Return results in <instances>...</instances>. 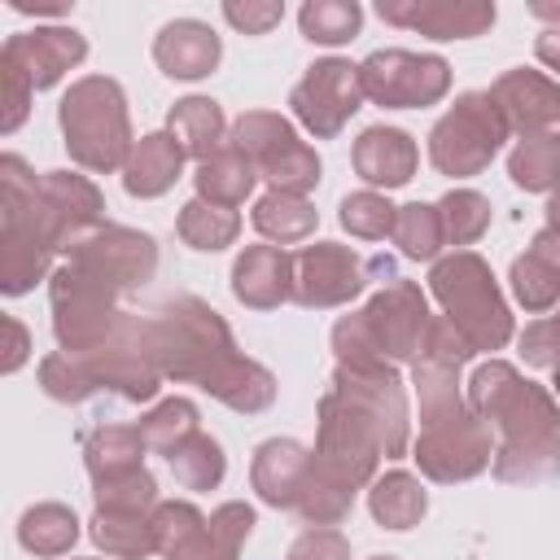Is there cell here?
Here are the masks:
<instances>
[{
    "label": "cell",
    "instance_id": "1",
    "mask_svg": "<svg viewBox=\"0 0 560 560\" xmlns=\"http://www.w3.org/2000/svg\"><path fill=\"white\" fill-rule=\"evenodd\" d=\"M61 127H66L70 153L83 166L109 171L127 149V114H122L118 83H109V79L74 83L70 96L61 101Z\"/></svg>",
    "mask_w": 560,
    "mask_h": 560
},
{
    "label": "cell",
    "instance_id": "2",
    "mask_svg": "<svg viewBox=\"0 0 560 560\" xmlns=\"http://www.w3.org/2000/svg\"><path fill=\"white\" fill-rule=\"evenodd\" d=\"M433 289L451 306V324H459V337H468V346H490V350L503 346L508 311H503L486 267L472 254H459V258L442 262L433 271Z\"/></svg>",
    "mask_w": 560,
    "mask_h": 560
},
{
    "label": "cell",
    "instance_id": "3",
    "mask_svg": "<svg viewBox=\"0 0 560 560\" xmlns=\"http://www.w3.org/2000/svg\"><path fill=\"white\" fill-rule=\"evenodd\" d=\"M503 140V114L490 96H464L433 131V162L446 175H468L494 158Z\"/></svg>",
    "mask_w": 560,
    "mask_h": 560
},
{
    "label": "cell",
    "instance_id": "4",
    "mask_svg": "<svg viewBox=\"0 0 560 560\" xmlns=\"http://www.w3.org/2000/svg\"><path fill=\"white\" fill-rule=\"evenodd\" d=\"M363 96L381 105H420L446 92V61L438 57H411V52H372L359 66Z\"/></svg>",
    "mask_w": 560,
    "mask_h": 560
},
{
    "label": "cell",
    "instance_id": "5",
    "mask_svg": "<svg viewBox=\"0 0 560 560\" xmlns=\"http://www.w3.org/2000/svg\"><path fill=\"white\" fill-rule=\"evenodd\" d=\"M359 96H363V83H359V70L350 61H319L311 66V74L298 83L293 92V109L298 118L315 131V136H332L341 127L346 114L359 109Z\"/></svg>",
    "mask_w": 560,
    "mask_h": 560
},
{
    "label": "cell",
    "instance_id": "6",
    "mask_svg": "<svg viewBox=\"0 0 560 560\" xmlns=\"http://www.w3.org/2000/svg\"><path fill=\"white\" fill-rule=\"evenodd\" d=\"M83 39L66 26H48V31H31V35H13L4 44V61H13L31 88H48L61 79V70H70L74 61H83Z\"/></svg>",
    "mask_w": 560,
    "mask_h": 560
},
{
    "label": "cell",
    "instance_id": "7",
    "mask_svg": "<svg viewBox=\"0 0 560 560\" xmlns=\"http://www.w3.org/2000/svg\"><path fill=\"white\" fill-rule=\"evenodd\" d=\"M381 18L402 22V26H420L438 39H459V35H477L481 26L494 22V4H389L381 0Z\"/></svg>",
    "mask_w": 560,
    "mask_h": 560
},
{
    "label": "cell",
    "instance_id": "8",
    "mask_svg": "<svg viewBox=\"0 0 560 560\" xmlns=\"http://www.w3.org/2000/svg\"><path fill=\"white\" fill-rule=\"evenodd\" d=\"M158 61L166 74L175 79H197L206 74L214 61H219V39L210 26L201 22H171L162 35H158Z\"/></svg>",
    "mask_w": 560,
    "mask_h": 560
},
{
    "label": "cell",
    "instance_id": "9",
    "mask_svg": "<svg viewBox=\"0 0 560 560\" xmlns=\"http://www.w3.org/2000/svg\"><path fill=\"white\" fill-rule=\"evenodd\" d=\"M302 280H315L319 276V284H311L306 293H298L302 302H341V298H350L363 280H359V262L346 254V249H332V245H315V249H306L302 258Z\"/></svg>",
    "mask_w": 560,
    "mask_h": 560
},
{
    "label": "cell",
    "instance_id": "10",
    "mask_svg": "<svg viewBox=\"0 0 560 560\" xmlns=\"http://www.w3.org/2000/svg\"><path fill=\"white\" fill-rule=\"evenodd\" d=\"M354 162H359L363 179H372V184H402V179H411L416 149H411V140L402 131L372 127V131H363Z\"/></svg>",
    "mask_w": 560,
    "mask_h": 560
},
{
    "label": "cell",
    "instance_id": "11",
    "mask_svg": "<svg viewBox=\"0 0 560 560\" xmlns=\"http://www.w3.org/2000/svg\"><path fill=\"white\" fill-rule=\"evenodd\" d=\"M494 96L512 109V118H516L521 127H538V122L560 118V92H556L547 79L529 74V70H516V74L499 79Z\"/></svg>",
    "mask_w": 560,
    "mask_h": 560
},
{
    "label": "cell",
    "instance_id": "12",
    "mask_svg": "<svg viewBox=\"0 0 560 560\" xmlns=\"http://www.w3.org/2000/svg\"><path fill=\"white\" fill-rule=\"evenodd\" d=\"M179 158H184V144H175L171 136H144L127 166V188L140 197L162 192L179 175Z\"/></svg>",
    "mask_w": 560,
    "mask_h": 560
},
{
    "label": "cell",
    "instance_id": "13",
    "mask_svg": "<svg viewBox=\"0 0 560 560\" xmlns=\"http://www.w3.org/2000/svg\"><path fill=\"white\" fill-rule=\"evenodd\" d=\"M249 525H254V512L241 508V503H232V508H223L210 521V529H197L171 560H232V551L249 534Z\"/></svg>",
    "mask_w": 560,
    "mask_h": 560
},
{
    "label": "cell",
    "instance_id": "14",
    "mask_svg": "<svg viewBox=\"0 0 560 560\" xmlns=\"http://www.w3.org/2000/svg\"><path fill=\"white\" fill-rule=\"evenodd\" d=\"M284 271L289 258L276 249H249L236 262V298L254 302V306H271L276 298H284Z\"/></svg>",
    "mask_w": 560,
    "mask_h": 560
},
{
    "label": "cell",
    "instance_id": "15",
    "mask_svg": "<svg viewBox=\"0 0 560 560\" xmlns=\"http://www.w3.org/2000/svg\"><path fill=\"white\" fill-rule=\"evenodd\" d=\"M219 127H223V118H219L214 101H206V96L179 101L171 114V131H175V140H184V153H210L219 140Z\"/></svg>",
    "mask_w": 560,
    "mask_h": 560
},
{
    "label": "cell",
    "instance_id": "16",
    "mask_svg": "<svg viewBox=\"0 0 560 560\" xmlns=\"http://www.w3.org/2000/svg\"><path fill=\"white\" fill-rule=\"evenodd\" d=\"M372 512H376V521H385L389 529H407V525L424 512V490H420L411 477L394 472V477H385V481L376 486Z\"/></svg>",
    "mask_w": 560,
    "mask_h": 560
},
{
    "label": "cell",
    "instance_id": "17",
    "mask_svg": "<svg viewBox=\"0 0 560 560\" xmlns=\"http://www.w3.org/2000/svg\"><path fill=\"white\" fill-rule=\"evenodd\" d=\"M359 4L350 0H319V4H306L302 9V31H306V39H319V44H341V39H350L354 31H359Z\"/></svg>",
    "mask_w": 560,
    "mask_h": 560
},
{
    "label": "cell",
    "instance_id": "18",
    "mask_svg": "<svg viewBox=\"0 0 560 560\" xmlns=\"http://www.w3.org/2000/svg\"><path fill=\"white\" fill-rule=\"evenodd\" d=\"M197 184H201V192H206V197L241 201V197L249 192V184H254V171H249V162H245V158H236V153H219L214 162H210V158L201 162Z\"/></svg>",
    "mask_w": 560,
    "mask_h": 560
},
{
    "label": "cell",
    "instance_id": "19",
    "mask_svg": "<svg viewBox=\"0 0 560 560\" xmlns=\"http://www.w3.org/2000/svg\"><path fill=\"white\" fill-rule=\"evenodd\" d=\"M74 534H79L74 529V516L66 508H52V503L22 516V542L31 551H61V547L74 542Z\"/></svg>",
    "mask_w": 560,
    "mask_h": 560
},
{
    "label": "cell",
    "instance_id": "20",
    "mask_svg": "<svg viewBox=\"0 0 560 560\" xmlns=\"http://www.w3.org/2000/svg\"><path fill=\"white\" fill-rule=\"evenodd\" d=\"M171 468L184 486H214L223 477V455L210 438H192L188 446H171Z\"/></svg>",
    "mask_w": 560,
    "mask_h": 560
},
{
    "label": "cell",
    "instance_id": "21",
    "mask_svg": "<svg viewBox=\"0 0 560 560\" xmlns=\"http://www.w3.org/2000/svg\"><path fill=\"white\" fill-rule=\"evenodd\" d=\"M394 236L411 258H429L442 241V214L429 210V206H402V214L394 223Z\"/></svg>",
    "mask_w": 560,
    "mask_h": 560
},
{
    "label": "cell",
    "instance_id": "22",
    "mask_svg": "<svg viewBox=\"0 0 560 560\" xmlns=\"http://www.w3.org/2000/svg\"><path fill=\"white\" fill-rule=\"evenodd\" d=\"M306 214H311V210H306L302 201H289L284 192H276V197L258 201V210H254V223H258L262 232L280 236V241H293V236H302V232L311 228V219H306Z\"/></svg>",
    "mask_w": 560,
    "mask_h": 560
},
{
    "label": "cell",
    "instance_id": "23",
    "mask_svg": "<svg viewBox=\"0 0 560 560\" xmlns=\"http://www.w3.org/2000/svg\"><path fill=\"white\" fill-rule=\"evenodd\" d=\"M184 236L197 245V249H219L232 232H236V219L232 214H219L214 219V210H206L201 201H192V206H184Z\"/></svg>",
    "mask_w": 560,
    "mask_h": 560
},
{
    "label": "cell",
    "instance_id": "24",
    "mask_svg": "<svg viewBox=\"0 0 560 560\" xmlns=\"http://www.w3.org/2000/svg\"><path fill=\"white\" fill-rule=\"evenodd\" d=\"M341 223H346L350 232H363V236H385V232L394 228V214H389L385 201H376V197L363 192V197H346Z\"/></svg>",
    "mask_w": 560,
    "mask_h": 560
},
{
    "label": "cell",
    "instance_id": "25",
    "mask_svg": "<svg viewBox=\"0 0 560 560\" xmlns=\"http://www.w3.org/2000/svg\"><path fill=\"white\" fill-rule=\"evenodd\" d=\"M232 26H245V31H267L271 22H280V4H228L223 9Z\"/></svg>",
    "mask_w": 560,
    "mask_h": 560
},
{
    "label": "cell",
    "instance_id": "26",
    "mask_svg": "<svg viewBox=\"0 0 560 560\" xmlns=\"http://www.w3.org/2000/svg\"><path fill=\"white\" fill-rule=\"evenodd\" d=\"M538 57H542L547 66H556V70H560V31H547V35L538 39Z\"/></svg>",
    "mask_w": 560,
    "mask_h": 560
},
{
    "label": "cell",
    "instance_id": "27",
    "mask_svg": "<svg viewBox=\"0 0 560 560\" xmlns=\"http://www.w3.org/2000/svg\"><path fill=\"white\" fill-rule=\"evenodd\" d=\"M556 324H560V319H556Z\"/></svg>",
    "mask_w": 560,
    "mask_h": 560
}]
</instances>
